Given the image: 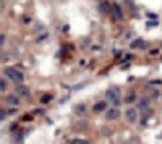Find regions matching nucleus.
Instances as JSON below:
<instances>
[{"label": "nucleus", "instance_id": "obj_1", "mask_svg": "<svg viewBox=\"0 0 162 144\" xmlns=\"http://www.w3.org/2000/svg\"><path fill=\"white\" fill-rule=\"evenodd\" d=\"M5 76L7 78H10L11 81L13 83H23L25 81V74H23V71H20L18 68H7V70H5Z\"/></svg>", "mask_w": 162, "mask_h": 144}, {"label": "nucleus", "instance_id": "obj_2", "mask_svg": "<svg viewBox=\"0 0 162 144\" xmlns=\"http://www.w3.org/2000/svg\"><path fill=\"white\" fill-rule=\"evenodd\" d=\"M106 97H107V100H109V102L117 104V105H118V102H120V89H118V88H115V86L109 88V89L106 91Z\"/></svg>", "mask_w": 162, "mask_h": 144}, {"label": "nucleus", "instance_id": "obj_3", "mask_svg": "<svg viewBox=\"0 0 162 144\" xmlns=\"http://www.w3.org/2000/svg\"><path fill=\"white\" fill-rule=\"evenodd\" d=\"M15 93L18 94L20 97H26V99H29V97H31V91L28 89L25 84H18V86H16V88H15Z\"/></svg>", "mask_w": 162, "mask_h": 144}, {"label": "nucleus", "instance_id": "obj_4", "mask_svg": "<svg viewBox=\"0 0 162 144\" xmlns=\"http://www.w3.org/2000/svg\"><path fill=\"white\" fill-rule=\"evenodd\" d=\"M125 117H126V120H128L130 123H135L136 120H138V112H136V108L128 107V108L125 110Z\"/></svg>", "mask_w": 162, "mask_h": 144}, {"label": "nucleus", "instance_id": "obj_5", "mask_svg": "<svg viewBox=\"0 0 162 144\" xmlns=\"http://www.w3.org/2000/svg\"><path fill=\"white\" fill-rule=\"evenodd\" d=\"M110 13L114 16V20H123V11H122V7L120 5H112V10H110Z\"/></svg>", "mask_w": 162, "mask_h": 144}, {"label": "nucleus", "instance_id": "obj_6", "mask_svg": "<svg viewBox=\"0 0 162 144\" xmlns=\"http://www.w3.org/2000/svg\"><path fill=\"white\" fill-rule=\"evenodd\" d=\"M120 117V110L117 107H112V108H107V112H106V118L107 120H117Z\"/></svg>", "mask_w": 162, "mask_h": 144}, {"label": "nucleus", "instance_id": "obj_7", "mask_svg": "<svg viewBox=\"0 0 162 144\" xmlns=\"http://www.w3.org/2000/svg\"><path fill=\"white\" fill-rule=\"evenodd\" d=\"M104 110H107V102L106 100L97 102V104H94V107H92V112H94V113H101Z\"/></svg>", "mask_w": 162, "mask_h": 144}, {"label": "nucleus", "instance_id": "obj_8", "mask_svg": "<svg viewBox=\"0 0 162 144\" xmlns=\"http://www.w3.org/2000/svg\"><path fill=\"white\" fill-rule=\"evenodd\" d=\"M144 45H146V42H144L143 39H135V41L131 42L130 47L131 49H141V47H144Z\"/></svg>", "mask_w": 162, "mask_h": 144}, {"label": "nucleus", "instance_id": "obj_9", "mask_svg": "<svg viewBox=\"0 0 162 144\" xmlns=\"http://www.w3.org/2000/svg\"><path fill=\"white\" fill-rule=\"evenodd\" d=\"M101 7V11H104V13H110V10H112V7H110V3H107V2H104V3H101L99 5Z\"/></svg>", "mask_w": 162, "mask_h": 144}, {"label": "nucleus", "instance_id": "obj_10", "mask_svg": "<svg viewBox=\"0 0 162 144\" xmlns=\"http://www.w3.org/2000/svg\"><path fill=\"white\" fill-rule=\"evenodd\" d=\"M7 102L10 104V105H18L20 99H18V97H13V96H8V97H7Z\"/></svg>", "mask_w": 162, "mask_h": 144}, {"label": "nucleus", "instance_id": "obj_11", "mask_svg": "<svg viewBox=\"0 0 162 144\" xmlns=\"http://www.w3.org/2000/svg\"><path fill=\"white\" fill-rule=\"evenodd\" d=\"M140 108H149V99H146V97H143V99L140 100Z\"/></svg>", "mask_w": 162, "mask_h": 144}, {"label": "nucleus", "instance_id": "obj_12", "mask_svg": "<svg viewBox=\"0 0 162 144\" xmlns=\"http://www.w3.org/2000/svg\"><path fill=\"white\" fill-rule=\"evenodd\" d=\"M84 110H86V107L83 105V104H79V105L75 107V113H78V115H83V113H84Z\"/></svg>", "mask_w": 162, "mask_h": 144}, {"label": "nucleus", "instance_id": "obj_13", "mask_svg": "<svg viewBox=\"0 0 162 144\" xmlns=\"http://www.w3.org/2000/svg\"><path fill=\"white\" fill-rule=\"evenodd\" d=\"M135 100H136V96L135 94H128V96L125 97V102L126 104H131V102H135Z\"/></svg>", "mask_w": 162, "mask_h": 144}, {"label": "nucleus", "instance_id": "obj_14", "mask_svg": "<svg viewBox=\"0 0 162 144\" xmlns=\"http://www.w3.org/2000/svg\"><path fill=\"white\" fill-rule=\"evenodd\" d=\"M50 99H52V96H50V94H45V96H42L40 102H42V104H47V102H50Z\"/></svg>", "mask_w": 162, "mask_h": 144}, {"label": "nucleus", "instance_id": "obj_15", "mask_svg": "<svg viewBox=\"0 0 162 144\" xmlns=\"http://www.w3.org/2000/svg\"><path fill=\"white\" fill-rule=\"evenodd\" d=\"M70 144H89L88 141H84V139H73Z\"/></svg>", "mask_w": 162, "mask_h": 144}, {"label": "nucleus", "instance_id": "obj_16", "mask_svg": "<svg viewBox=\"0 0 162 144\" xmlns=\"http://www.w3.org/2000/svg\"><path fill=\"white\" fill-rule=\"evenodd\" d=\"M7 115H8V112H5L3 108H0V120H3L5 117H7Z\"/></svg>", "mask_w": 162, "mask_h": 144}, {"label": "nucleus", "instance_id": "obj_17", "mask_svg": "<svg viewBox=\"0 0 162 144\" xmlns=\"http://www.w3.org/2000/svg\"><path fill=\"white\" fill-rule=\"evenodd\" d=\"M5 88H7V84H5L3 79H0V91H5Z\"/></svg>", "mask_w": 162, "mask_h": 144}, {"label": "nucleus", "instance_id": "obj_18", "mask_svg": "<svg viewBox=\"0 0 162 144\" xmlns=\"http://www.w3.org/2000/svg\"><path fill=\"white\" fill-rule=\"evenodd\" d=\"M5 42V34H0V45H3Z\"/></svg>", "mask_w": 162, "mask_h": 144}]
</instances>
